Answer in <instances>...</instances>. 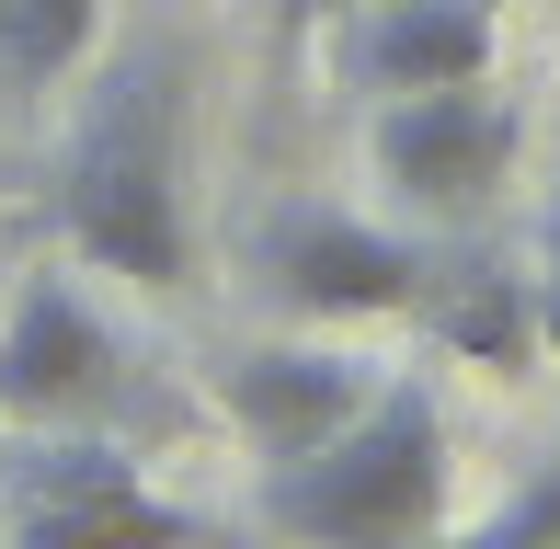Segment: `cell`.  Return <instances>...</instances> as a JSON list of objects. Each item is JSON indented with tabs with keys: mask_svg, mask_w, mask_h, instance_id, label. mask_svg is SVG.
Here are the masks:
<instances>
[{
	"mask_svg": "<svg viewBox=\"0 0 560 549\" xmlns=\"http://www.w3.org/2000/svg\"><path fill=\"white\" fill-rule=\"evenodd\" d=\"M343 12H366V0H310V23H343Z\"/></svg>",
	"mask_w": 560,
	"mask_h": 549,
	"instance_id": "cell-13",
	"label": "cell"
},
{
	"mask_svg": "<svg viewBox=\"0 0 560 549\" xmlns=\"http://www.w3.org/2000/svg\"><path fill=\"white\" fill-rule=\"evenodd\" d=\"M0 538L12 549H195L172 492H149V469L92 423H23L0 446Z\"/></svg>",
	"mask_w": 560,
	"mask_h": 549,
	"instance_id": "cell-3",
	"label": "cell"
},
{
	"mask_svg": "<svg viewBox=\"0 0 560 549\" xmlns=\"http://www.w3.org/2000/svg\"><path fill=\"white\" fill-rule=\"evenodd\" d=\"M503 23L492 0H366L343 12V81L354 92H446V81H492Z\"/></svg>",
	"mask_w": 560,
	"mask_h": 549,
	"instance_id": "cell-8",
	"label": "cell"
},
{
	"mask_svg": "<svg viewBox=\"0 0 560 549\" xmlns=\"http://www.w3.org/2000/svg\"><path fill=\"white\" fill-rule=\"evenodd\" d=\"M104 35V0H0V81L12 92H46L92 58Z\"/></svg>",
	"mask_w": 560,
	"mask_h": 549,
	"instance_id": "cell-10",
	"label": "cell"
},
{
	"mask_svg": "<svg viewBox=\"0 0 560 549\" xmlns=\"http://www.w3.org/2000/svg\"><path fill=\"white\" fill-rule=\"evenodd\" d=\"M287 35H310V0H287Z\"/></svg>",
	"mask_w": 560,
	"mask_h": 549,
	"instance_id": "cell-14",
	"label": "cell"
},
{
	"mask_svg": "<svg viewBox=\"0 0 560 549\" xmlns=\"http://www.w3.org/2000/svg\"><path fill=\"white\" fill-rule=\"evenodd\" d=\"M366 389H377V366L343 355V343H252V355L218 366V412L241 423V446L264 469L275 458H310L332 423L366 412Z\"/></svg>",
	"mask_w": 560,
	"mask_h": 549,
	"instance_id": "cell-7",
	"label": "cell"
},
{
	"mask_svg": "<svg viewBox=\"0 0 560 549\" xmlns=\"http://www.w3.org/2000/svg\"><path fill=\"white\" fill-rule=\"evenodd\" d=\"M423 549H560V458H549L526 492H503V504L480 515V527H457V538L435 527Z\"/></svg>",
	"mask_w": 560,
	"mask_h": 549,
	"instance_id": "cell-11",
	"label": "cell"
},
{
	"mask_svg": "<svg viewBox=\"0 0 560 549\" xmlns=\"http://www.w3.org/2000/svg\"><path fill=\"white\" fill-rule=\"evenodd\" d=\"M366 161L389 184L400 218H435V230H469V218L503 207L526 161V115L503 104L492 81H446V92H389L366 127Z\"/></svg>",
	"mask_w": 560,
	"mask_h": 549,
	"instance_id": "cell-4",
	"label": "cell"
},
{
	"mask_svg": "<svg viewBox=\"0 0 560 549\" xmlns=\"http://www.w3.org/2000/svg\"><path fill=\"white\" fill-rule=\"evenodd\" d=\"M526 274H538V343L560 355V195H549V218H538V264H526Z\"/></svg>",
	"mask_w": 560,
	"mask_h": 549,
	"instance_id": "cell-12",
	"label": "cell"
},
{
	"mask_svg": "<svg viewBox=\"0 0 560 549\" xmlns=\"http://www.w3.org/2000/svg\"><path fill=\"white\" fill-rule=\"evenodd\" d=\"M58 230L92 274L126 287H184L195 230H184V69L172 46H126L92 81L81 127L58 161Z\"/></svg>",
	"mask_w": 560,
	"mask_h": 549,
	"instance_id": "cell-1",
	"label": "cell"
},
{
	"mask_svg": "<svg viewBox=\"0 0 560 549\" xmlns=\"http://www.w3.org/2000/svg\"><path fill=\"white\" fill-rule=\"evenodd\" d=\"M252 287L287 320H400L423 287V241L377 230L354 207H275L252 230Z\"/></svg>",
	"mask_w": 560,
	"mask_h": 549,
	"instance_id": "cell-5",
	"label": "cell"
},
{
	"mask_svg": "<svg viewBox=\"0 0 560 549\" xmlns=\"http://www.w3.org/2000/svg\"><path fill=\"white\" fill-rule=\"evenodd\" d=\"M412 320L446 343L457 366H480V378H526V366L549 355V343H538V274L503 264L492 241H469V253H423Z\"/></svg>",
	"mask_w": 560,
	"mask_h": 549,
	"instance_id": "cell-9",
	"label": "cell"
},
{
	"mask_svg": "<svg viewBox=\"0 0 560 549\" xmlns=\"http://www.w3.org/2000/svg\"><path fill=\"white\" fill-rule=\"evenodd\" d=\"M126 401V343L92 320L69 274H35L0 320V412L12 423H104Z\"/></svg>",
	"mask_w": 560,
	"mask_h": 549,
	"instance_id": "cell-6",
	"label": "cell"
},
{
	"mask_svg": "<svg viewBox=\"0 0 560 549\" xmlns=\"http://www.w3.org/2000/svg\"><path fill=\"white\" fill-rule=\"evenodd\" d=\"M446 401L423 378H377L354 423L264 469V527H287L298 549H423L446 527Z\"/></svg>",
	"mask_w": 560,
	"mask_h": 549,
	"instance_id": "cell-2",
	"label": "cell"
}]
</instances>
